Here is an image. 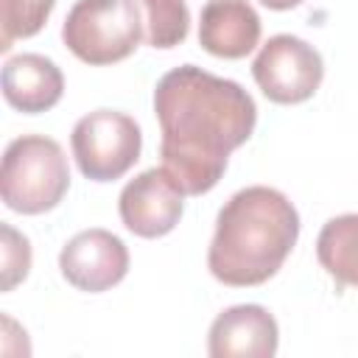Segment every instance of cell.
Listing matches in <instances>:
<instances>
[{
  "label": "cell",
  "mask_w": 358,
  "mask_h": 358,
  "mask_svg": "<svg viewBox=\"0 0 358 358\" xmlns=\"http://www.w3.org/2000/svg\"><path fill=\"white\" fill-rule=\"evenodd\" d=\"M316 257L338 285L358 288V213L336 215L322 227Z\"/></svg>",
  "instance_id": "7c38bea8"
},
{
  "label": "cell",
  "mask_w": 358,
  "mask_h": 358,
  "mask_svg": "<svg viewBox=\"0 0 358 358\" xmlns=\"http://www.w3.org/2000/svg\"><path fill=\"white\" fill-rule=\"evenodd\" d=\"M0 235H3V266H0V271H3V282H0V288L3 291H11L17 282H22L25 277H28V268H31V243H28V238L25 235H20L11 224H3L0 227Z\"/></svg>",
  "instance_id": "9a60e30c"
},
{
  "label": "cell",
  "mask_w": 358,
  "mask_h": 358,
  "mask_svg": "<svg viewBox=\"0 0 358 358\" xmlns=\"http://www.w3.org/2000/svg\"><path fill=\"white\" fill-rule=\"evenodd\" d=\"M277 341V319L263 305H232L210 324L207 352L213 358H271Z\"/></svg>",
  "instance_id": "9c48e42d"
},
{
  "label": "cell",
  "mask_w": 358,
  "mask_h": 358,
  "mask_svg": "<svg viewBox=\"0 0 358 358\" xmlns=\"http://www.w3.org/2000/svg\"><path fill=\"white\" fill-rule=\"evenodd\" d=\"M70 148L87 179L115 182L140 159L143 131L126 112L95 109L73 126Z\"/></svg>",
  "instance_id": "5b68a950"
},
{
  "label": "cell",
  "mask_w": 358,
  "mask_h": 358,
  "mask_svg": "<svg viewBox=\"0 0 358 358\" xmlns=\"http://www.w3.org/2000/svg\"><path fill=\"white\" fill-rule=\"evenodd\" d=\"M296 238L299 213L285 193L266 185L243 187L218 210L207 268L224 285H263L282 268Z\"/></svg>",
  "instance_id": "7a4b0ae2"
},
{
  "label": "cell",
  "mask_w": 358,
  "mask_h": 358,
  "mask_svg": "<svg viewBox=\"0 0 358 358\" xmlns=\"http://www.w3.org/2000/svg\"><path fill=\"white\" fill-rule=\"evenodd\" d=\"M145 20V42L151 48H176L187 39L190 8L185 0H137Z\"/></svg>",
  "instance_id": "4fadbf2b"
},
{
  "label": "cell",
  "mask_w": 358,
  "mask_h": 358,
  "mask_svg": "<svg viewBox=\"0 0 358 358\" xmlns=\"http://www.w3.org/2000/svg\"><path fill=\"white\" fill-rule=\"evenodd\" d=\"M260 42V17L246 0H210L199 20V45L218 59H243Z\"/></svg>",
  "instance_id": "30bf717a"
},
{
  "label": "cell",
  "mask_w": 358,
  "mask_h": 358,
  "mask_svg": "<svg viewBox=\"0 0 358 358\" xmlns=\"http://www.w3.org/2000/svg\"><path fill=\"white\" fill-rule=\"evenodd\" d=\"M266 8H271V11H288V8H296L299 3H305V0H260Z\"/></svg>",
  "instance_id": "2e32d148"
},
{
  "label": "cell",
  "mask_w": 358,
  "mask_h": 358,
  "mask_svg": "<svg viewBox=\"0 0 358 358\" xmlns=\"http://www.w3.org/2000/svg\"><path fill=\"white\" fill-rule=\"evenodd\" d=\"M185 196V187L168 168H148L120 190V221L137 238H162L179 224Z\"/></svg>",
  "instance_id": "52a82bcc"
},
{
  "label": "cell",
  "mask_w": 358,
  "mask_h": 358,
  "mask_svg": "<svg viewBox=\"0 0 358 358\" xmlns=\"http://www.w3.org/2000/svg\"><path fill=\"white\" fill-rule=\"evenodd\" d=\"M252 76L271 103H302L313 98L324 78L322 53L299 36H271L252 62Z\"/></svg>",
  "instance_id": "8992f818"
},
{
  "label": "cell",
  "mask_w": 358,
  "mask_h": 358,
  "mask_svg": "<svg viewBox=\"0 0 358 358\" xmlns=\"http://www.w3.org/2000/svg\"><path fill=\"white\" fill-rule=\"evenodd\" d=\"M70 187V168L62 145L45 134H22L3 151L0 196L8 210L39 215L53 210Z\"/></svg>",
  "instance_id": "3957f363"
},
{
  "label": "cell",
  "mask_w": 358,
  "mask_h": 358,
  "mask_svg": "<svg viewBox=\"0 0 358 358\" xmlns=\"http://www.w3.org/2000/svg\"><path fill=\"white\" fill-rule=\"evenodd\" d=\"M159 120L162 168L185 187L187 196L210 193L257 123L252 95L229 78L213 76L196 64L168 70L154 90Z\"/></svg>",
  "instance_id": "6da1fadb"
},
{
  "label": "cell",
  "mask_w": 358,
  "mask_h": 358,
  "mask_svg": "<svg viewBox=\"0 0 358 358\" xmlns=\"http://www.w3.org/2000/svg\"><path fill=\"white\" fill-rule=\"evenodd\" d=\"M62 39L84 64L123 62L145 39L143 8L137 0H76L64 17Z\"/></svg>",
  "instance_id": "277c9868"
},
{
  "label": "cell",
  "mask_w": 358,
  "mask_h": 358,
  "mask_svg": "<svg viewBox=\"0 0 358 358\" xmlns=\"http://www.w3.org/2000/svg\"><path fill=\"white\" fill-rule=\"evenodd\" d=\"M59 268L73 288L101 294L126 277L129 249L109 229H84L62 246Z\"/></svg>",
  "instance_id": "ba28073f"
},
{
  "label": "cell",
  "mask_w": 358,
  "mask_h": 358,
  "mask_svg": "<svg viewBox=\"0 0 358 358\" xmlns=\"http://www.w3.org/2000/svg\"><path fill=\"white\" fill-rule=\"evenodd\" d=\"M64 76L59 64L42 53H20L3 64V98L8 106L39 115L62 101Z\"/></svg>",
  "instance_id": "8fae6325"
},
{
  "label": "cell",
  "mask_w": 358,
  "mask_h": 358,
  "mask_svg": "<svg viewBox=\"0 0 358 358\" xmlns=\"http://www.w3.org/2000/svg\"><path fill=\"white\" fill-rule=\"evenodd\" d=\"M56 0H0V50H8L17 39L39 34L53 14Z\"/></svg>",
  "instance_id": "5bb4252c"
}]
</instances>
